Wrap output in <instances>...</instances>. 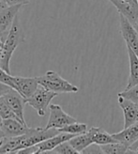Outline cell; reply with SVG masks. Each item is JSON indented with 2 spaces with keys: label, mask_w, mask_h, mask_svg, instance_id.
<instances>
[{
  "label": "cell",
  "mask_w": 138,
  "mask_h": 154,
  "mask_svg": "<svg viewBox=\"0 0 138 154\" xmlns=\"http://www.w3.org/2000/svg\"><path fill=\"white\" fill-rule=\"evenodd\" d=\"M24 33H23V29L21 27L20 20L18 16L15 17L12 26L10 29L9 33L7 35L5 44H4V52L0 60V67L3 70H5L7 72L11 73V68H10V62L11 58L13 55V53L18 46L24 42Z\"/></svg>",
  "instance_id": "6da1fadb"
},
{
  "label": "cell",
  "mask_w": 138,
  "mask_h": 154,
  "mask_svg": "<svg viewBox=\"0 0 138 154\" xmlns=\"http://www.w3.org/2000/svg\"><path fill=\"white\" fill-rule=\"evenodd\" d=\"M39 85L44 88L51 90L56 93H75L78 92L79 88L62 78L57 72L49 71L45 72V74L37 77Z\"/></svg>",
  "instance_id": "7a4b0ae2"
},
{
  "label": "cell",
  "mask_w": 138,
  "mask_h": 154,
  "mask_svg": "<svg viewBox=\"0 0 138 154\" xmlns=\"http://www.w3.org/2000/svg\"><path fill=\"white\" fill-rule=\"evenodd\" d=\"M57 95L58 93L40 86L32 96L26 99V103L34 108L40 117H43L46 114V110L50 106L51 101Z\"/></svg>",
  "instance_id": "3957f363"
},
{
  "label": "cell",
  "mask_w": 138,
  "mask_h": 154,
  "mask_svg": "<svg viewBox=\"0 0 138 154\" xmlns=\"http://www.w3.org/2000/svg\"><path fill=\"white\" fill-rule=\"evenodd\" d=\"M50 116L47 124H46V129L50 128H56V129H61L71 123L76 122L74 118L72 116L67 114L62 107L58 104H50Z\"/></svg>",
  "instance_id": "277c9868"
},
{
  "label": "cell",
  "mask_w": 138,
  "mask_h": 154,
  "mask_svg": "<svg viewBox=\"0 0 138 154\" xmlns=\"http://www.w3.org/2000/svg\"><path fill=\"white\" fill-rule=\"evenodd\" d=\"M120 33L127 46L131 47L138 57V32L135 26L124 15L119 14Z\"/></svg>",
  "instance_id": "5b68a950"
},
{
  "label": "cell",
  "mask_w": 138,
  "mask_h": 154,
  "mask_svg": "<svg viewBox=\"0 0 138 154\" xmlns=\"http://www.w3.org/2000/svg\"><path fill=\"white\" fill-rule=\"evenodd\" d=\"M3 96H4V99L6 100L7 103L9 104L11 109L13 111L15 116L17 117V119L22 123H24L25 125H26L25 117H24V108H25V105L26 104V99L23 97L17 90H15L13 88H11L10 91H8Z\"/></svg>",
  "instance_id": "8992f818"
},
{
  "label": "cell",
  "mask_w": 138,
  "mask_h": 154,
  "mask_svg": "<svg viewBox=\"0 0 138 154\" xmlns=\"http://www.w3.org/2000/svg\"><path fill=\"white\" fill-rule=\"evenodd\" d=\"M13 79L16 84V90L25 99L32 96L40 86L37 77L13 76Z\"/></svg>",
  "instance_id": "52a82bcc"
},
{
  "label": "cell",
  "mask_w": 138,
  "mask_h": 154,
  "mask_svg": "<svg viewBox=\"0 0 138 154\" xmlns=\"http://www.w3.org/2000/svg\"><path fill=\"white\" fill-rule=\"evenodd\" d=\"M118 104L124 115V128L138 121V103L118 96Z\"/></svg>",
  "instance_id": "ba28073f"
},
{
  "label": "cell",
  "mask_w": 138,
  "mask_h": 154,
  "mask_svg": "<svg viewBox=\"0 0 138 154\" xmlns=\"http://www.w3.org/2000/svg\"><path fill=\"white\" fill-rule=\"evenodd\" d=\"M1 127L5 137H13L25 134L29 129L27 125H25L17 119H2Z\"/></svg>",
  "instance_id": "9c48e42d"
},
{
  "label": "cell",
  "mask_w": 138,
  "mask_h": 154,
  "mask_svg": "<svg viewBox=\"0 0 138 154\" xmlns=\"http://www.w3.org/2000/svg\"><path fill=\"white\" fill-rule=\"evenodd\" d=\"M109 1L117 8L119 14L124 15L133 25L136 24L138 20V2L129 3L122 0H109Z\"/></svg>",
  "instance_id": "30bf717a"
},
{
  "label": "cell",
  "mask_w": 138,
  "mask_h": 154,
  "mask_svg": "<svg viewBox=\"0 0 138 154\" xmlns=\"http://www.w3.org/2000/svg\"><path fill=\"white\" fill-rule=\"evenodd\" d=\"M22 5L10 6L0 11V35L10 31L12 23L17 16Z\"/></svg>",
  "instance_id": "8fae6325"
},
{
  "label": "cell",
  "mask_w": 138,
  "mask_h": 154,
  "mask_svg": "<svg viewBox=\"0 0 138 154\" xmlns=\"http://www.w3.org/2000/svg\"><path fill=\"white\" fill-rule=\"evenodd\" d=\"M75 136L74 134H71L68 133H59L53 137H50L48 139L42 141L41 143L38 144V154L39 153H50L54 149L57 148L58 145L65 141H69L70 139Z\"/></svg>",
  "instance_id": "7c38bea8"
},
{
  "label": "cell",
  "mask_w": 138,
  "mask_h": 154,
  "mask_svg": "<svg viewBox=\"0 0 138 154\" xmlns=\"http://www.w3.org/2000/svg\"><path fill=\"white\" fill-rule=\"evenodd\" d=\"M113 136L118 142L123 143L130 147L138 139V121L133 123L131 126L124 128L123 131H121L119 133L113 134Z\"/></svg>",
  "instance_id": "4fadbf2b"
},
{
  "label": "cell",
  "mask_w": 138,
  "mask_h": 154,
  "mask_svg": "<svg viewBox=\"0 0 138 154\" xmlns=\"http://www.w3.org/2000/svg\"><path fill=\"white\" fill-rule=\"evenodd\" d=\"M127 51L130 62V75L126 89L131 88L138 84V57L134 51L129 46H127Z\"/></svg>",
  "instance_id": "5bb4252c"
},
{
  "label": "cell",
  "mask_w": 138,
  "mask_h": 154,
  "mask_svg": "<svg viewBox=\"0 0 138 154\" xmlns=\"http://www.w3.org/2000/svg\"><path fill=\"white\" fill-rule=\"evenodd\" d=\"M87 132L92 137L94 144L98 145H105L110 143H116L118 142L116 138L113 136V134H110L106 132L105 130L100 127H91L87 129Z\"/></svg>",
  "instance_id": "9a60e30c"
},
{
  "label": "cell",
  "mask_w": 138,
  "mask_h": 154,
  "mask_svg": "<svg viewBox=\"0 0 138 154\" xmlns=\"http://www.w3.org/2000/svg\"><path fill=\"white\" fill-rule=\"evenodd\" d=\"M69 142H70V144L77 150L78 153L84 152L87 148H88L92 144H94L93 140H92V137L87 131L84 134L73 136L72 139L69 140Z\"/></svg>",
  "instance_id": "2e32d148"
},
{
  "label": "cell",
  "mask_w": 138,
  "mask_h": 154,
  "mask_svg": "<svg viewBox=\"0 0 138 154\" xmlns=\"http://www.w3.org/2000/svg\"><path fill=\"white\" fill-rule=\"evenodd\" d=\"M103 153L109 154H120V153H129V147L123 143L116 142L105 145H100Z\"/></svg>",
  "instance_id": "e0dca14e"
},
{
  "label": "cell",
  "mask_w": 138,
  "mask_h": 154,
  "mask_svg": "<svg viewBox=\"0 0 138 154\" xmlns=\"http://www.w3.org/2000/svg\"><path fill=\"white\" fill-rule=\"evenodd\" d=\"M58 131H59V133H68L71 134L77 135V134L86 133L87 131V125L76 121V122L71 123V124H69L61 129H58Z\"/></svg>",
  "instance_id": "ac0fdd59"
},
{
  "label": "cell",
  "mask_w": 138,
  "mask_h": 154,
  "mask_svg": "<svg viewBox=\"0 0 138 154\" xmlns=\"http://www.w3.org/2000/svg\"><path fill=\"white\" fill-rule=\"evenodd\" d=\"M0 118H1L2 119H17V117L15 116L13 111L11 109V107L9 106V104L7 103L3 95L0 96Z\"/></svg>",
  "instance_id": "d6986e66"
},
{
  "label": "cell",
  "mask_w": 138,
  "mask_h": 154,
  "mask_svg": "<svg viewBox=\"0 0 138 154\" xmlns=\"http://www.w3.org/2000/svg\"><path fill=\"white\" fill-rule=\"evenodd\" d=\"M50 153H60V154H76L78 153L69 141H65L58 145L57 148L54 149Z\"/></svg>",
  "instance_id": "ffe728a7"
},
{
  "label": "cell",
  "mask_w": 138,
  "mask_h": 154,
  "mask_svg": "<svg viewBox=\"0 0 138 154\" xmlns=\"http://www.w3.org/2000/svg\"><path fill=\"white\" fill-rule=\"evenodd\" d=\"M118 96L126 98L130 100V101L138 103V84L131 88H128V89H125L124 91L119 92Z\"/></svg>",
  "instance_id": "44dd1931"
},
{
  "label": "cell",
  "mask_w": 138,
  "mask_h": 154,
  "mask_svg": "<svg viewBox=\"0 0 138 154\" xmlns=\"http://www.w3.org/2000/svg\"><path fill=\"white\" fill-rule=\"evenodd\" d=\"M0 82L8 85L11 88L16 90V84L14 82L13 76H11V73L7 72L5 70H3L1 67H0Z\"/></svg>",
  "instance_id": "7402d4cb"
},
{
  "label": "cell",
  "mask_w": 138,
  "mask_h": 154,
  "mask_svg": "<svg viewBox=\"0 0 138 154\" xmlns=\"http://www.w3.org/2000/svg\"><path fill=\"white\" fill-rule=\"evenodd\" d=\"M38 149H39V148H38V146L35 145V146H31V147H27V148H25V149H22L20 150L17 151V154H36L38 153Z\"/></svg>",
  "instance_id": "603a6c76"
},
{
  "label": "cell",
  "mask_w": 138,
  "mask_h": 154,
  "mask_svg": "<svg viewBox=\"0 0 138 154\" xmlns=\"http://www.w3.org/2000/svg\"><path fill=\"white\" fill-rule=\"evenodd\" d=\"M31 0H6L8 6H15V5H26Z\"/></svg>",
  "instance_id": "cb8c5ba5"
},
{
  "label": "cell",
  "mask_w": 138,
  "mask_h": 154,
  "mask_svg": "<svg viewBox=\"0 0 138 154\" xmlns=\"http://www.w3.org/2000/svg\"><path fill=\"white\" fill-rule=\"evenodd\" d=\"M8 33H9V32H8ZM8 33L0 35V60H1L3 52H4V44H5V41H6V38H7Z\"/></svg>",
  "instance_id": "d4e9b609"
},
{
  "label": "cell",
  "mask_w": 138,
  "mask_h": 154,
  "mask_svg": "<svg viewBox=\"0 0 138 154\" xmlns=\"http://www.w3.org/2000/svg\"><path fill=\"white\" fill-rule=\"evenodd\" d=\"M11 89V87H9L8 85L3 84V83L0 82V96H1V95H4L5 93H7V92H8V91H10Z\"/></svg>",
  "instance_id": "484cf974"
},
{
  "label": "cell",
  "mask_w": 138,
  "mask_h": 154,
  "mask_svg": "<svg viewBox=\"0 0 138 154\" xmlns=\"http://www.w3.org/2000/svg\"><path fill=\"white\" fill-rule=\"evenodd\" d=\"M129 153H138V139L129 147Z\"/></svg>",
  "instance_id": "4316f807"
},
{
  "label": "cell",
  "mask_w": 138,
  "mask_h": 154,
  "mask_svg": "<svg viewBox=\"0 0 138 154\" xmlns=\"http://www.w3.org/2000/svg\"><path fill=\"white\" fill-rule=\"evenodd\" d=\"M9 6H8L6 0H0V11H3L4 9H6V8H8Z\"/></svg>",
  "instance_id": "83f0119b"
},
{
  "label": "cell",
  "mask_w": 138,
  "mask_h": 154,
  "mask_svg": "<svg viewBox=\"0 0 138 154\" xmlns=\"http://www.w3.org/2000/svg\"><path fill=\"white\" fill-rule=\"evenodd\" d=\"M1 122H2V119L0 118V141H1L3 138L5 137L4 133H3V131H2V127H1Z\"/></svg>",
  "instance_id": "f1b7e54d"
},
{
  "label": "cell",
  "mask_w": 138,
  "mask_h": 154,
  "mask_svg": "<svg viewBox=\"0 0 138 154\" xmlns=\"http://www.w3.org/2000/svg\"><path fill=\"white\" fill-rule=\"evenodd\" d=\"M122 1L129 2V3H136V2H138V0H122Z\"/></svg>",
  "instance_id": "f546056e"
},
{
  "label": "cell",
  "mask_w": 138,
  "mask_h": 154,
  "mask_svg": "<svg viewBox=\"0 0 138 154\" xmlns=\"http://www.w3.org/2000/svg\"><path fill=\"white\" fill-rule=\"evenodd\" d=\"M134 26H138V20H137V22H136V24H135Z\"/></svg>",
  "instance_id": "4dcf8cb0"
},
{
  "label": "cell",
  "mask_w": 138,
  "mask_h": 154,
  "mask_svg": "<svg viewBox=\"0 0 138 154\" xmlns=\"http://www.w3.org/2000/svg\"><path fill=\"white\" fill-rule=\"evenodd\" d=\"M135 27H136V29H137V32H138V26H135Z\"/></svg>",
  "instance_id": "1f68e13d"
}]
</instances>
